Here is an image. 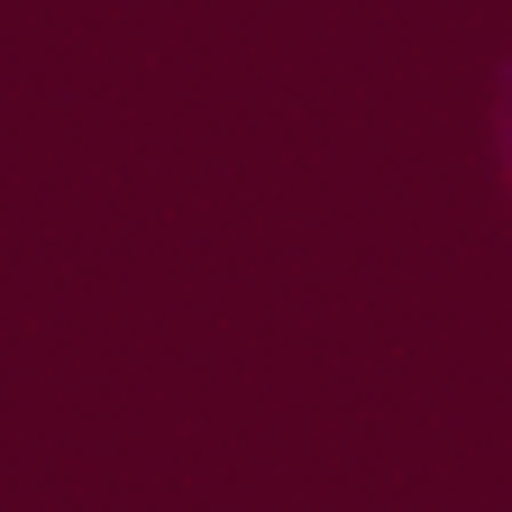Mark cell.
I'll use <instances>...</instances> for the list:
<instances>
[{
    "mask_svg": "<svg viewBox=\"0 0 512 512\" xmlns=\"http://www.w3.org/2000/svg\"><path fill=\"white\" fill-rule=\"evenodd\" d=\"M494 156H503V183H512V74H503V92H494Z\"/></svg>",
    "mask_w": 512,
    "mask_h": 512,
    "instance_id": "cell-1",
    "label": "cell"
}]
</instances>
